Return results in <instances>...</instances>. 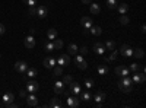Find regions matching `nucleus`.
Here are the masks:
<instances>
[{
    "mask_svg": "<svg viewBox=\"0 0 146 108\" xmlns=\"http://www.w3.org/2000/svg\"><path fill=\"white\" fill-rule=\"evenodd\" d=\"M118 89H120L121 92H126V93L131 92V91H133V80H131L129 76L121 78V79L118 80Z\"/></svg>",
    "mask_w": 146,
    "mask_h": 108,
    "instance_id": "obj_1",
    "label": "nucleus"
},
{
    "mask_svg": "<svg viewBox=\"0 0 146 108\" xmlns=\"http://www.w3.org/2000/svg\"><path fill=\"white\" fill-rule=\"evenodd\" d=\"M69 63H70V57H69L67 54H60V56H58V58L56 60V64L62 66V67L67 66Z\"/></svg>",
    "mask_w": 146,
    "mask_h": 108,
    "instance_id": "obj_2",
    "label": "nucleus"
},
{
    "mask_svg": "<svg viewBox=\"0 0 146 108\" xmlns=\"http://www.w3.org/2000/svg\"><path fill=\"white\" fill-rule=\"evenodd\" d=\"M120 54L124 56V57H131V56H133L131 47H130L129 44H123V45H121V48H120Z\"/></svg>",
    "mask_w": 146,
    "mask_h": 108,
    "instance_id": "obj_3",
    "label": "nucleus"
},
{
    "mask_svg": "<svg viewBox=\"0 0 146 108\" xmlns=\"http://www.w3.org/2000/svg\"><path fill=\"white\" fill-rule=\"evenodd\" d=\"M67 98V107L69 108H76L79 107V98H76V95H69Z\"/></svg>",
    "mask_w": 146,
    "mask_h": 108,
    "instance_id": "obj_4",
    "label": "nucleus"
},
{
    "mask_svg": "<svg viewBox=\"0 0 146 108\" xmlns=\"http://www.w3.org/2000/svg\"><path fill=\"white\" fill-rule=\"evenodd\" d=\"M129 73H130V69L126 67V66H118V67H115V75H118L120 78L129 76Z\"/></svg>",
    "mask_w": 146,
    "mask_h": 108,
    "instance_id": "obj_5",
    "label": "nucleus"
},
{
    "mask_svg": "<svg viewBox=\"0 0 146 108\" xmlns=\"http://www.w3.org/2000/svg\"><path fill=\"white\" fill-rule=\"evenodd\" d=\"M27 69H28V64L25 63V62H16L15 63V70L18 72V73H25L27 72Z\"/></svg>",
    "mask_w": 146,
    "mask_h": 108,
    "instance_id": "obj_6",
    "label": "nucleus"
},
{
    "mask_svg": "<svg viewBox=\"0 0 146 108\" xmlns=\"http://www.w3.org/2000/svg\"><path fill=\"white\" fill-rule=\"evenodd\" d=\"M145 79H146V78H145V72H140V73L135 72V75H133V78H131L133 83H143Z\"/></svg>",
    "mask_w": 146,
    "mask_h": 108,
    "instance_id": "obj_7",
    "label": "nucleus"
},
{
    "mask_svg": "<svg viewBox=\"0 0 146 108\" xmlns=\"http://www.w3.org/2000/svg\"><path fill=\"white\" fill-rule=\"evenodd\" d=\"M3 102H2V107H7V104H10V102H13V99H15V97H13V93L12 92H7V93H5L3 95Z\"/></svg>",
    "mask_w": 146,
    "mask_h": 108,
    "instance_id": "obj_8",
    "label": "nucleus"
},
{
    "mask_svg": "<svg viewBox=\"0 0 146 108\" xmlns=\"http://www.w3.org/2000/svg\"><path fill=\"white\" fill-rule=\"evenodd\" d=\"M40 89V85L36 82H34V80H31V82H28L27 83V92H31V93H34V92H36Z\"/></svg>",
    "mask_w": 146,
    "mask_h": 108,
    "instance_id": "obj_9",
    "label": "nucleus"
},
{
    "mask_svg": "<svg viewBox=\"0 0 146 108\" xmlns=\"http://www.w3.org/2000/svg\"><path fill=\"white\" fill-rule=\"evenodd\" d=\"M80 25H82L85 29H89L94 23H92V19H91L89 16H83V18L80 19Z\"/></svg>",
    "mask_w": 146,
    "mask_h": 108,
    "instance_id": "obj_10",
    "label": "nucleus"
},
{
    "mask_svg": "<svg viewBox=\"0 0 146 108\" xmlns=\"http://www.w3.org/2000/svg\"><path fill=\"white\" fill-rule=\"evenodd\" d=\"M42 63H44V67H45V69H53V67L56 66V58H53V57H45Z\"/></svg>",
    "mask_w": 146,
    "mask_h": 108,
    "instance_id": "obj_11",
    "label": "nucleus"
},
{
    "mask_svg": "<svg viewBox=\"0 0 146 108\" xmlns=\"http://www.w3.org/2000/svg\"><path fill=\"white\" fill-rule=\"evenodd\" d=\"M25 99H27V104H28L29 107H36V105H38V98H36L34 93L28 95V97H27Z\"/></svg>",
    "mask_w": 146,
    "mask_h": 108,
    "instance_id": "obj_12",
    "label": "nucleus"
},
{
    "mask_svg": "<svg viewBox=\"0 0 146 108\" xmlns=\"http://www.w3.org/2000/svg\"><path fill=\"white\" fill-rule=\"evenodd\" d=\"M94 51H95L96 54L102 56V54L105 53V45H102L101 42H98V41H96V42L94 44Z\"/></svg>",
    "mask_w": 146,
    "mask_h": 108,
    "instance_id": "obj_13",
    "label": "nucleus"
},
{
    "mask_svg": "<svg viewBox=\"0 0 146 108\" xmlns=\"http://www.w3.org/2000/svg\"><path fill=\"white\" fill-rule=\"evenodd\" d=\"M23 44H25L27 48H34L35 47V38L32 37V35H29V37H27L25 40H23Z\"/></svg>",
    "mask_w": 146,
    "mask_h": 108,
    "instance_id": "obj_14",
    "label": "nucleus"
},
{
    "mask_svg": "<svg viewBox=\"0 0 146 108\" xmlns=\"http://www.w3.org/2000/svg\"><path fill=\"white\" fill-rule=\"evenodd\" d=\"M69 86H70L69 89L72 91V93H73V95H79V93H80V85H79V83H76V82H72Z\"/></svg>",
    "mask_w": 146,
    "mask_h": 108,
    "instance_id": "obj_15",
    "label": "nucleus"
},
{
    "mask_svg": "<svg viewBox=\"0 0 146 108\" xmlns=\"http://www.w3.org/2000/svg\"><path fill=\"white\" fill-rule=\"evenodd\" d=\"M63 91H64V83L62 80H57L54 83V92L56 93H63Z\"/></svg>",
    "mask_w": 146,
    "mask_h": 108,
    "instance_id": "obj_16",
    "label": "nucleus"
},
{
    "mask_svg": "<svg viewBox=\"0 0 146 108\" xmlns=\"http://www.w3.org/2000/svg\"><path fill=\"white\" fill-rule=\"evenodd\" d=\"M48 15V10L45 6H38L36 7V16H40V18H45Z\"/></svg>",
    "mask_w": 146,
    "mask_h": 108,
    "instance_id": "obj_17",
    "label": "nucleus"
},
{
    "mask_svg": "<svg viewBox=\"0 0 146 108\" xmlns=\"http://www.w3.org/2000/svg\"><path fill=\"white\" fill-rule=\"evenodd\" d=\"M47 38L50 40V41H53V40L57 38V31H56V28H50V29L47 31Z\"/></svg>",
    "mask_w": 146,
    "mask_h": 108,
    "instance_id": "obj_18",
    "label": "nucleus"
},
{
    "mask_svg": "<svg viewBox=\"0 0 146 108\" xmlns=\"http://www.w3.org/2000/svg\"><path fill=\"white\" fill-rule=\"evenodd\" d=\"M91 6H89V9H91V13H94V15H98L100 12H101V9H100V5L98 3H89Z\"/></svg>",
    "mask_w": 146,
    "mask_h": 108,
    "instance_id": "obj_19",
    "label": "nucleus"
},
{
    "mask_svg": "<svg viewBox=\"0 0 146 108\" xmlns=\"http://www.w3.org/2000/svg\"><path fill=\"white\" fill-rule=\"evenodd\" d=\"M89 31H91V34H94V35H95V37H98V35H101V34H102V28L96 27V25H92V27L89 28Z\"/></svg>",
    "mask_w": 146,
    "mask_h": 108,
    "instance_id": "obj_20",
    "label": "nucleus"
},
{
    "mask_svg": "<svg viewBox=\"0 0 146 108\" xmlns=\"http://www.w3.org/2000/svg\"><path fill=\"white\" fill-rule=\"evenodd\" d=\"M67 51H69V54H78L79 53V47L76 44H69Z\"/></svg>",
    "mask_w": 146,
    "mask_h": 108,
    "instance_id": "obj_21",
    "label": "nucleus"
},
{
    "mask_svg": "<svg viewBox=\"0 0 146 108\" xmlns=\"http://www.w3.org/2000/svg\"><path fill=\"white\" fill-rule=\"evenodd\" d=\"M44 50H45V51H48V53L54 51L56 48H54V44H53V41H50V40H48V41L45 42V45H44Z\"/></svg>",
    "mask_w": 146,
    "mask_h": 108,
    "instance_id": "obj_22",
    "label": "nucleus"
},
{
    "mask_svg": "<svg viewBox=\"0 0 146 108\" xmlns=\"http://www.w3.org/2000/svg\"><path fill=\"white\" fill-rule=\"evenodd\" d=\"M94 99H95L96 102H104V99H105V93H104V92H96V93H95V97H94Z\"/></svg>",
    "mask_w": 146,
    "mask_h": 108,
    "instance_id": "obj_23",
    "label": "nucleus"
},
{
    "mask_svg": "<svg viewBox=\"0 0 146 108\" xmlns=\"http://www.w3.org/2000/svg\"><path fill=\"white\" fill-rule=\"evenodd\" d=\"M117 9H118V12H120V15H124L126 12L129 10V6H127L126 3H121V5H117Z\"/></svg>",
    "mask_w": 146,
    "mask_h": 108,
    "instance_id": "obj_24",
    "label": "nucleus"
},
{
    "mask_svg": "<svg viewBox=\"0 0 146 108\" xmlns=\"http://www.w3.org/2000/svg\"><path fill=\"white\" fill-rule=\"evenodd\" d=\"M117 56H118V51H115V48H114V50H111V56L105 57V62H114L117 58Z\"/></svg>",
    "mask_w": 146,
    "mask_h": 108,
    "instance_id": "obj_25",
    "label": "nucleus"
},
{
    "mask_svg": "<svg viewBox=\"0 0 146 108\" xmlns=\"http://www.w3.org/2000/svg\"><path fill=\"white\" fill-rule=\"evenodd\" d=\"M98 73H100L101 76L107 75V73H108V67H107L105 64H100V66H98Z\"/></svg>",
    "mask_w": 146,
    "mask_h": 108,
    "instance_id": "obj_26",
    "label": "nucleus"
},
{
    "mask_svg": "<svg viewBox=\"0 0 146 108\" xmlns=\"http://www.w3.org/2000/svg\"><path fill=\"white\" fill-rule=\"evenodd\" d=\"M105 48H107V50H110V51L114 50V48H115V41H114V40H108V41H107V44H105Z\"/></svg>",
    "mask_w": 146,
    "mask_h": 108,
    "instance_id": "obj_27",
    "label": "nucleus"
},
{
    "mask_svg": "<svg viewBox=\"0 0 146 108\" xmlns=\"http://www.w3.org/2000/svg\"><path fill=\"white\" fill-rule=\"evenodd\" d=\"M130 70H131V72H137V70L145 72V67H140L137 63H131V64H130Z\"/></svg>",
    "mask_w": 146,
    "mask_h": 108,
    "instance_id": "obj_28",
    "label": "nucleus"
},
{
    "mask_svg": "<svg viewBox=\"0 0 146 108\" xmlns=\"http://www.w3.org/2000/svg\"><path fill=\"white\" fill-rule=\"evenodd\" d=\"M53 44H54V48H57V50H62L63 48V41L62 40H53Z\"/></svg>",
    "mask_w": 146,
    "mask_h": 108,
    "instance_id": "obj_29",
    "label": "nucleus"
},
{
    "mask_svg": "<svg viewBox=\"0 0 146 108\" xmlns=\"http://www.w3.org/2000/svg\"><path fill=\"white\" fill-rule=\"evenodd\" d=\"M53 69H54V73H53V75H54L56 78H57V76H62V73H63V67H62V66H54Z\"/></svg>",
    "mask_w": 146,
    "mask_h": 108,
    "instance_id": "obj_30",
    "label": "nucleus"
},
{
    "mask_svg": "<svg viewBox=\"0 0 146 108\" xmlns=\"http://www.w3.org/2000/svg\"><path fill=\"white\" fill-rule=\"evenodd\" d=\"M62 82L64 83V85H67V86H69L70 83L73 82V79H72V76H70V75H63V80H62Z\"/></svg>",
    "mask_w": 146,
    "mask_h": 108,
    "instance_id": "obj_31",
    "label": "nucleus"
},
{
    "mask_svg": "<svg viewBox=\"0 0 146 108\" xmlns=\"http://www.w3.org/2000/svg\"><path fill=\"white\" fill-rule=\"evenodd\" d=\"M50 107H53V108H60V107H62V102H60L57 98H53L51 102H50Z\"/></svg>",
    "mask_w": 146,
    "mask_h": 108,
    "instance_id": "obj_32",
    "label": "nucleus"
},
{
    "mask_svg": "<svg viewBox=\"0 0 146 108\" xmlns=\"http://www.w3.org/2000/svg\"><path fill=\"white\" fill-rule=\"evenodd\" d=\"M25 73H27V76H28V78H31V79H32V78H35V76H36V70H35V69H27Z\"/></svg>",
    "mask_w": 146,
    "mask_h": 108,
    "instance_id": "obj_33",
    "label": "nucleus"
},
{
    "mask_svg": "<svg viewBox=\"0 0 146 108\" xmlns=\"http://www.w3.org/2000/svg\"><path fill=\"white\" fill-rule=\"evenodd\" d=\"M133 54H135L137 58H142V57L145 56V53H143V50H142V48H136V50H133Z\"/></svg>",
    "mask_w": 146,
    "mask_h": 108,
    "instance_id": "obj_34",
    "label": "nucleus"
},
{
    "mask_svg": "<svg viewBox=\"0 0 146 108\" xmlns=\"http://www.w3.org/2000/svg\"><path fill=\"white\" fill-rule=\"evenodd\" d=\"M117 2H115V0H108V2H107V7L108 9H115L117 7Z\"/></svg>",
    "mask_w": 146,
    "mask_h": 108,
    "instance_id": "obj_35",
    "label": "nucleus"
},
{
    "mask_svg": "<svg viewBox=\"0 0 146 108\" xmlns=\"http://www.w3.org/2000/svg\"><path fill=\"white\" fill-rule=\"evenodd\" d=\"M129 22H130V19H129V16H126V13L120 16V23H123V25H127Z\"/></svg>",
    "mask_w": 146,
    "mask_h": 108,
    "instance_id": "obj_36",
    "label": "nucleus"
},
{
    "mask_svg": "<svg viewBox=\"0 0 146 108\" xmlns=\"http://www.w3.org/2000/svg\"><path fill=\"white\" fill-rule=\"evenodd\" d=\"M78 64V67L79 69H82V70H85L88 67V62H85V60H82V62H79V63H76Z\"/></svg>",
    "mask_w": 146,
    "mask_h": 108,
    "instance_id": "obj_37",
    "label": "nucleus"
},
{
    "mask_svg": "<svg viewBox=\"0 0 146 108\" xmlns=\"http://www.w3.org/2000/svg\"><path fill=\"white\" fill-rule=\"evenodd\" d=\"M85 86H86L88 89H91L94 86V80L92 79H85Z\"/></svg>",
    "mask_w": 146,
    "mask_h": 108,
    "instance_id": "obj_38",
    "label": "nucleus"
},
{
    "mask_svg": "<svg viewBox=\"0 0 146 108\" xmlns=\"http://www.w3.org/2000/svg\"><path fill=\"white\" fill-rule=\"evenodd\" d=\"M80 97H82L83 101H89V99L92 98L91 95H89V92H83V93H80Z\"/></svg>",
    "mask_w": 146,
    "mask_h": 108,
    "instance_id": "obj_39",
    "label": "nucleus"
},
{
    "mask_svg": "<svg viewBox=\"0 0 146 108\" xmlns=\"http://www.w3.org/2000/svg\"><path fill=\"white\" fill-rule=\"evenodd\" d=\"M22 2L25 3V5H28V6H35V5H36L35 0H22Z\"/></svg>",
    "mask_w": 146,
    "mask_h": 108,
    "instance_id": "obj_40",
    "label": "nucleus"
},
{
    "mask_svg": "<svg viewBox=\"0 0 146 108\" xmlns=\"http://www.w3.org/2000/svg\"><path fill=\"white\" fill-rule=\"evenodd\" d=\"M28 13L32 16V15H36V9L34 6H29V10H28Z\"/></svg>",
    "mask_w": 146,
    "mask_h": 108,
    "instance_id": "obj_41",
    "label": "nucleus"
},
{
    "mask_svg": "<svg viewBox=\"0 0 146 108\" xmlns=\"http://www.w3.org/2000/svg\"><path fill=\"white\" fill-rule=\"evenodd\" d=\"M19 97H21V98H27V97H28V93H27V91H23V89H21V91H19Z\"/></svg>",
    "mask_w": 146,
    "mask_h": 108,
    "instance_id": "obj_42",
    "label": "nucleus"
},
{
    "mask_svg": "<svg viewBox=\"0 0 146 108\" xmlns=\"http://www.w3.org/2000/svg\"><path fill=\"white\" fill-rule=\"evenodd\" d=\"M6 32V28H5V25L3 23H0V35H3Z\"/></svg>",
    "mask_w": 146,
    "mask_h": 108,
    "instance_id": "obj_43",
    "label": "nucleus"
},
{
    "mask_svg": "<svg viewBox=\"0 0 146 108\" xmlns=\"http://www.w3.org/2000/svg\"><path fill=\"white\" fill-rule=\"evenodd\" d=\"M79 53H80V54H86V53H88V47H82V48L79 50Z\"/></svg>",
    "mask_w": 146,
    "mask_h": 108,
    "instance_id": "obj_44",
    "label": "nucleus"
},
{
    "mask_svg": "<svg viewBox=\"0 0 146 108\" xmlns=\"http://www.w3.org/2000/svg\"><path fill=\"white\" fill-rule=\"evenodd\" d=\"M82 60H83V57H82L80 54H78V56H76V63H79V62H82Z\"/></svg>",
    "mask_w": 146,
    "mask_h": 108,
    "instance_id": "obj_45",
    "label": "nucleus"
},
{
    "mask_svg": "<svg viewBox=\"0 0 146 108\" xmlns=\"http://www.w3.org/2000/svg\"><path fill=\"white\" fill-rule=\"evenodd\" d=\"M82 3H85V5H89V3H91V0H82Z\"/></svg>",
    "mask_w": 146,
    "mask_h": 108,
    "instance_id": "obj_46",
    "label": "nucleus"
},
{
    "mask_svg": "<svg viewBox=\"0 0 146 108\" xmlns=\"http://www.w3.org/2000/svg\"><path fill=\"white\" fill-rule=\"evenodd\" d=\"M34 32H35V28H29V34H31V35H32V34H34Z\"/></svg>",
    "mask_w": 146,
    "mask_h": 108,
    "instance_id": "obj_47",
    "label": "nucleus"
},
{
    "mask_svg": "<svg viewBox=\"0 0 146 108\" xmlns=\"http://www.w3.org/2000/svg\"><path fill=\"white\" fill-rule=\"evenodd\" d=\"M0 57H2V56H0Z\"/></svg>",
    "mask_w": 146,
    "mask_h": 108,
    "instance_id": "obj_48",
    "label": "nucleus"
}]
</instances>
